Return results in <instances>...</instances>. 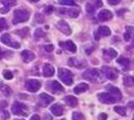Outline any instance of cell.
<instances>
[{
    "instance_id": "obj_6",
    "label": "cell",
    "mask_w": 134,
    "mask_h": 120,
    "mask_svg": "<svg viewBox=\"0 0 134 120\" xmlns=\"http://www.w3.org/2000/svg\"><path fill=\"white\" fill-rule=\"evenodd\" d=\"M102 73L108 79H111V80H114L118 77V71H117L116 68L108 67V66H103Z\"/></svg>"
},
{
    "instance_id": "obj_22",
    "label": "cell",
    "mask_w": 134,
    "mask_h": 120,
    "mask_svg": "<svg viewBox=\"0 0 134 120\" xmlns=\"http://www.w3.org/2000/svg\"><path fill=\"white\" fill-rule=\"evenodd\" d=\"M50 111L52 112V113L55 116H61L63 114V107L60 104H54L51 108H50Z\"/></svg>"
},
{
    "instance_id": "obj_25",
    "label": "cell",
    "mask_w": 134,
    "mask_h": 120,
    "mask_svg": "<svg viewBox=\"0 0 134 120\" xmlns=\"http://www.w3.org/2000/svg\"><path fill=\"white\" fill-rule=\"evenodd\" d=\"M116 62L118 63L119 64L124 66V67H127V66L130 64V61L127 58H124V57H120L118 59L116 60Z\"/></svg>"
},
{
    "instance_id": "obj_17",
    "label": "cell",
    "mask_w": 134,
    "mask_h": 120,
    "mask_svg": "<svg viewBox=\"0 0 134 120\" xmlns=\"http://www.w3.org/2000/svg\"><path fill=\"white\" fill-rule=\"evenodd\" d=\"M54 73V67L49 64H45L43 67V75L46 78L52 77Z\"/></svg>"
},
{
    "instance_id": "obj_32",
    "label": "cell",
    "mask_w": 134,
    "mask_h": 120,
    "mask_svg": "<svg viewBox=\"0 0 134 120\" xmlns=\"http://www.w3.org/2000/svg\"><path fill=\"white\" fill-rule=\"evenodd\" d=\"M73 120H84V116L81 113H73Z\"/></svg>"
},
{
    "instance_id": "obj_26",
    "label": "cell",
    "mask_w": 134,
    "mask_h": 120,
    "mask_svg": "<svg viewBox=\"0 0 134 120\" xmlns=\"http://www.w3.org/2000/svg\"><path fill=\"white\" fill-rule=\"evenodd\" d=\"M134 31V29L132 28V27H129V26H127V32L124 34V39L126 41H129L130 39H131V36H132V32Z\"/></svg>"
},
{
    "instance_id": "obj_36",
    "label": "cell",
    "mask_w": 134,
    "mask_h": 120,
    "mask_svg": "<svg viewBox=\"0 0 134 120\" xmlns=\"http://www.w3.org/2000/svg\"><path fill=\"white\" fill-rule=\"evenodd\" d=\"M35 36L36 38H40V37L44 36V33L41 29H37L36 32H35Z\"/></svg>"
},
{
    "instance_id": "obj_1",
    "label": "cell",
    "mask_w": 134,
    "mask_h": 120,
    "mask_svg": "<svg viewBox=\"0 0 134 120\" xmlns=\"http://www.w3.org/2000/svg\"><path fill=\"white\" fill-rule=\"evenodd\" d=\"M103 73L96 68L87 69L83 73V78L86 80H89L92 83H102L104 81Z\"/></svg>"
},
{
    "instance_id": "obj_9",
    "label": "cell",
    "mask_w": 134,
    "mask_h": 120,
    "mask_svg": "<svg viewBox=\"0 0 134 120\" xmlns=\"http://www.w3.org/2000/svg\"><path fill=\"white\" fill-rule=\"evenodd\" d=\"M111 35V29L107 26H100L95 34V38L96 40H99L102 37H107Z\"/></svg>"
},
{
    "instance_id": "obj_4",
    "label": "cell",
    "mask_w": 134,
    "mask_h": 120,
    "mask_svg": "<svg viewBox=\"0 0 134 120\" xmlns=\"http://www.w3.org/2000/svg\"><path fill=\"white\" fill-rule=\"evenodd\" d=\"M12 111L14 114L15 115H20V116H28L29 114V110L28 107L24 104L22 103L19 102H14L13 103L12 106Z\"/></svg>"
},
{
    "instance_id": "obj_18",
    "label": "cell",
    "mask_w": 134,
    "mask_h": 120,
    "mask_svg": "<svg viewBox=\"0 0 134 120\" xmlns=\"http://www.w3.org/2000/svg\"><path fill=\"white\" fill-rule=\"evenodd\" d=\"M86 64L85 61L83 60H80L77 59H75V58H71L69 60V65L70 66H73V67L75 68H81L85 66Z\"/></svg>"
},
{
    "instance_id": "obj_28",
    "label": "cell",
    "mask_w": 134,
    "mask_h": 120,
    "mask_svg": "<svg viewBox=\"0 0 134 120\" xmlns=\"http://www.w3.org/2000/svg\"><path fill=\"white\" fill-rule=\"evenodd\" d=\"M2 3L5 6V7H8V8H10L16 5V1L15 0H2Z\"/></svg>"
},
{
    "instance_id": "obj_21",
    "label": "cell",
    "mask_w": 134,
    "mask_h": 120,
    "mask_svg": "<svg viewBox=\"0 0 134 120\" xmlns=\"http://www.w3.org/2000/svg\"><path fill=\"white\" fill-rule=\"evenodd\" d=\"M117 55V53L113 48H108L103 50V56L107 59H111L116 58Z\"/></svg>"
},
{
    "instance_id": "obj_16",
    "label": "cell",
    "mask_w": 134,
    "mask_h": 120,
    "mask_svg": "<svg viewBox=\"0 0 134 120\" xmlns=\"http://www.w3.org/2000/svg\"><path fill=\"white\" fill-rule=\"evenodd\" d=\"M107 90L108 91L109 93H111L112 96H114L116 98H117L119 100V99H121V93L119 89L116 88V87L112 86V85H107L106 87Z\"/></svg>"
},
{
    "instance_id": "obj_7",
    "label": "cell",
    "mask_w": 134,
    "mask_h": 120,
    "mask_svg": "<svg viewBox=\"0 0 134 120\" xmlns=\"http://www.w3.org/2000/svg\"><path fill=\"white\" fill-rule=\"evenodd\" d=\"M41 87V84L39 80L36 79H29L26 82L25 84V88L28 91L31 93H35L38 90L40 89Z\"/></svg>"
},
{
    "instance_id": "obj_13",
    "label": "cell",
    "mask_w": 134,
    "mask_h": 120,
    "mask_svg": "<svg viewBox=\"0 0 134 120\" xmlns=\"http://www.w3.org/2000/svg\"><path fill=\"white\" fill-rule=\"evenodd\" d=\"M112 17V13L107 9H103L98 14V18L100 21H108V20H111Z\"/></svg>"
},
{
    "instance_id": "obj_20",
    "label": "cell",
    "mask_w": 134,
    "mask_h": 120,
    "mask_svg": "<svg viewBox=\"0 0 134 120\" xmlns=\"http://www.w3.org/2000/svg\"><path fill=\"white\" fill-rule=\"evenodd\" d=\"M88 89H89L88 84H85V83H81V84H78L75 87L74 93H76V94H81L84 92H86Z\"/></svg>"
},
{
    "instance_id": "obj_39",
    "label": "cell",
    "mask_w": 134,
    "mask_h": 120,
    "mask_svg": "<svg viewBox=\"0 0 134 120\" xmlns=\"http://www.w3.org/2000/svg\"><path fill=\"white\" fill-rule=\"evenodd\" d=\"M9 11V8H8V7H5L4 6L3 8H2L1 9H0V12H1L2 14H6L7 12Z\"/></svg>"
},
{
    "instance_id": "obj_34",
    "label": "cell",
    "mask_w": 134,
    "mask_h": 120,
    "mask_svg": "<svg viewBox=\"0 0 134 120\" xmlns=\"http://www.w3.org/2000/svg\"><path fill=\"white\" fill-rule=\"evenodd\" d=\"M3 77H4V78H6V79H12L14 75H13V73L10 71H8V70H4Z\"/></svg>"
},
{
    "instance_id": "obj_38",
    "label": "cell",
    "mask_w": 134,
    "mask_h": 120,
    "mask_svg": "<svg viewBox=\"0 0 134 120\" xmlns=\"http://www.w3.org/2000/svg\"><path fill=\"white\" fill-rule=\"evenodd\" d=\"M96 8H100L102 6V0H96Z\"/></svg>"
},
{
    "instance_id": "obj_8",
    "label": "cell",
    "mask_w": 134,
    "mask_h": 120,
    "mask_svg": "<svg viewBox=\"0 0 134 120\" xmlns=\"http://www.w3.org/2000/svg\"><path fill=\"white\" fill-rule=\"evenodd\" d=\"M1 42L7 45V46L12 47L14 48H20V44L19 43L15 42V41L12 40L10 35L8 34H4L2 37H1Z\"/></svg>"
},
{
    "instance_id": "obj_43",
    "label": "cell",
    "mask_w": 134,
    "mask_h": 120,
    "mask_svg": "<svg viewBox=\"0 0 134 120\" xmlns=\"http://www.w3.org/2000/svg\"><path fill=\"white\" fill-rule=\"evenodd\" d=\"M4 54H5V53H4L1 48H0V59H2L3 58V56H4Z\"/></svg>"
},
{
    "instance_id": "obj_47",
    "label": "cell",
    "mask_w": 134,
    "mask_h": 120,
    "mask_svg": "<svg viewBox=\"0 0 134 120\" xmlns=\"http://www.w3.org/2000/svg\"><path fill=\"white\" fill-rule=\"evenodd\" d=\"M133 120H134V118H133Z\"/></svg>"
},
{
    "instance_id": "obj_15",
    "label": "cell",
    "mask_w": 134,
    "mask_h": 120,
    "mask_svg": "<svg viewBox=\"0 0 134 120\" xmlns=\"http://www.w3.org/2000/svg\"><path fill=\"white\" fill-rule=\"evenodd\" d=\"M59 45L60 47H62L63 48L66 49L70 52L75 53L76 51V47H75V43L72 42V41H66V42H60L59 43Z\"/></svg>"
},
{
    "instance_id": "obj_3",
    "label": "cell",
    "mask_w": 134,
    "mask_h": 120,
    "mask_svg": "<svg viewBox=\"0 0 134 120\" xmlns=\"http://www.w3.org/2000/svg\"><path fill=\"white\" fill-rule=\"evenodd\" d=\"M58 76L60 79L66 85H71L73 83V74L66 68H59Z\"/></svg>"
},
{
    "instance_id": "obj_12",
    "label": "cell",
    "mask_w": 134,
    "mask_h": 120,
    "mask_svg": "<svg viewBox=\"0 0 134 120\" xmlns=\"http://www.w3.org/2000/svg\"><path fill=\"white\" fill-rule=\"evenodd\" d=\"M40 104L42 107H47L49 103H51L54 101V98L47 93H41L39 96Z\"/></svg>"
},
{
    "instance_id": "obj_33",
    "label": "cell",
    "mask_w": 134,
    "mask_h": 120,
    "mask_svg": "<svg viewBox=\"0 0 134 120\" xmlns=\"http://www.w3.org/2000/svg\"><path fill=\"white\" fill-rule=\"evenodd\" d=\"M86 11H87V13L88 14H94V12H95V8L92 6L91 3H87L86 4Z\"/></svg>"
},
{
    "instance_id": "obj_27",
    "label": "cell",
    "mask_w": 134,
    "mask_h": 120,
    "mask_svg": "<svg viewBox=\"0 0 134 120\" xmlns=\"http://www.w3.org/2000/svg\"><path fill=\"white\" fill-rule=\"evenodd\" d=\"M114 110L117 113H119L121 116H126L127 114V110H126V108L122 106H116L114 108Z\"/></svg>"
},
{
    "instance_id": "obj_31",
    "label": "cell",
    "mask_w": 134,
    "mask_h": 120,
    "mask_svg": "<svg viewBox=\"0 0 134 120\" xmlns=\"http://www.w3.org/2000/svg\"><path fill=\"white\" fill-rule=\"evenodd\" d=\"M16 33H18V34L21 37H23V38H24V37H26L29 34V28H23V29L21 30H18L16 31Z\"/></svg>"
},
{
    "instance_id": "obj_44",
    "label": "cell",
    "mask_w": 134,
    "mask_h": 120,
    "mask_svg": "<svg viewBox=\"0 0 134 120\" xmlns=\"http://www.w3.org/2000/svg\"><path fill=\"white\" fill-rule=\"evenodd\" d=\"M28 1H29V2H32V3H37V2H39L40 0H28Z\"/></svg>"
},
{
    "instance_id": "obj_45",
    "label": "cell",
    "mask_w": 134,
    "mask_h": 120,
    "mask_svg": "<svg viewBox=\"0 0 134 120\" xmlns=\"http://www.w3.org/2000/svg\"><path fill=\"white\" fill-rule=\"evenodd\" d=\"M132 45L134 46V39H133V41H132Z\"/></svg>"
},
{
    "instance_id": "obj_10",
    "label": "cell",
    "mask_w": 134,
    "mask_h": 120,
    "mask_svg": "<svg viewBox=\"0 0 134 120\" xmlns=\"http://www.w3.org/2000/svg\"><path fill=\"white\" fill-rule=\"evenodd\" d=\"M47 88L49 91H51L52 93H60L64 91V88L61 86L60 83H58L57 81H52L49 82L47 84Z\"/></svg>"
},
{
    "instance_id": "obj_11",
    "label": "cell",
    "mask_w": 134,
    "mask_h": 120,
    "mask_svg": "<svg viewBox=\"0 0 134 120\" xmlns=\"http://www.w3.org/2000/svg\"><path fill=\"white\" fill-rule=\"evenodd\" d=\"M56 27L59 30L60 32H62L63 34H65V35H70L71 34V29L69 26V24L67 23L64 20H60V21H59L56 24Z\"/></svg>"
},
{
    "instance_id": "obj_19",
    "label": "cell",
    "mask_w": 134,
    "mask_h": 120,
    "mask_svg": "<svg viewBox=\"0 0 134 120\" xmlns=\"http://www.w3.org/2000/svg\"><path fill=\"white\" fill-rule=\"evenodd\" d=\"M21 56L23 58V60L25 63H29V62H31L32 60H34L35 59V54L30 52L29 50H24L22 53H21Z\"/></svg>"
},
{
    "instance_id": "obj_29",
    "label": "cell",
    "mask_w": 134,
    "mask_h": 120,
    "mask_svg": "<svg viewBox=\"0 0 134 120\" xmlns=\"http://www.w3.org/2000/svg\"><path fill=\"white\" fill-rule=\"evenodd\" d=\"M8 28V23L5 18H0V32Z\"/></svg>"
},
{
    "instance_id": "obj_37",
    "label": "cell",
    "mask_w": 134,
    "mask_h": 120,
    "mask_svg": "<svg viewBox=\"0 0 134 120\" xmlns=\"http://www.w3.org/2000/svg\"><path fill=\"white\" fill-rule=\"evenodd\" d=\"M54 9H53V7L52 6H48L47 8H45V9H44V12L46 14H50L53 12Z\"/></svg>"
},
{
    "instance_id": "obj_30",
    "label": "cell",
    "mask_w": 134,
    "mask_h": 120,
    "mask_svg": "<svg viewBox=\"0 0 134 120\" xmlns=\"http://www.w3.org/2000/svg\"><path fill=\"white\" fill-rule=\"evenodd\" d=\"M59 3L62 5H68V6H73L75 4L74 0H59Z\"/></svg>"
},
{
    "instance_id": "obj_23",
    "label": "cell",
    "mask_w": 134,
    "mask_h": 120,
    "mask_svg": "<svg viewBox=\"0 0 134 120\" xmlns=\"http://www.w3.org/2000/svg\"><path fill=\"white\" fill-rule=\"evenodd\" d=\"M65 102L67 105H69L70 107H75L78 103V100L76 98H75L74 96H66L65 98Z\"/></svg>"
},
{
    "instance_id": "obj_24",
    "label": "cell",
    "mask_w": 134,
    "mask_h": 120,
    "mask_svg": "<svg viewBox=\"0 0 134 120\" xmlns=\"http://www.w3.org/2000/svg\"><path fill=\"white\" fill-rule=\"evenodd\" d=\"M123 84L126 87H132L134 85V78L132 76H127L123 79Z\"/></svg>"
},
{
    "instance_id": "obj_42",
    "label": "cell",
    "mask_w": 134,
    "mask_h": 120,
    "mask_svg": "<svg viewBox=\"0 0 134 120\" xmlns=\"http://www.w3.org/2000/svg\"><path fill=\"white\" fill-rule=\"evenodd\" d=\"M30 120H40V118L37 114H35V115H33L31 117Z\"/></svg>"
},
{
    "instance_id": "obj_35",
    "label": "cell",
    "mask_w": 134,
    "mask_h": 120,
    "mask_svg": "<svg viewBox=\"0 0 134 120\" xmlns=\"http://www.w3.org/2000/svg\"><path fill=\"white\" fill-rule=\"evenodd\" d=\"M121 1V0H107L108 3L111 5H116V4H118Z\"/></svg>"
},
{
    "instance_id": "obj_5",
    "label": "cell",
    "mask_w": 134,
    "mask_h": 120,
    "mask_svg": "<svg viewBox=\"0 0 134 120\" xmlns=\"http://www.w3.org/2000/svg\"><path fill=\"white\" fill-rule=\"evenodd\" d=\"M97 98L100 103H107V104H111V103H115L116 101H119L109 93H100L97 95Z\"/></svg>"
},
{
    "instance_id": "obj_41",
    "label": "cell",
    "mask_w": 134,
    "mask_h": 120,
    "mask_svg": "<svg viewBox=\"0 0 134 120\" xmlns=\"http://www.w3.org/2000/svg\"><path fill=\"white\" fill-rule=\"evenodd\" d=\"M107 118V115L106 113H100L99 116V120H106Z\"/></svg>"
},
{
    "instance_id": "obj_2",
    "label": "cell",
    "mask_w": 134,
    "mask_h": 120,
    "mask_svg": "<svg viewBox=\"0 0 134 120\" xmlns=\"http://www.w3.org/2000/svg\"><path fill=\"white\" fill-rule=\"evenodd\" d=\"M30 17L29 12L24 9H17L14 13V18H13V23L18 24L20 23H24L29 20Z\"/></svg>"
},
{
    "instance_id": "obj_40",
    "label": "cell",
    "mask_w": 134,
    "mask_h": 120,
    "mask_svg": "<svg viewBox=\"0 0 134 120\" xmlns=\"http://www.w3.org/2000/svg\"><path fill=\"white\" fill-rule=\"evenodd\" d=\"M53 49H54V46L53 45H47V46H45V50L46 51H48V52H51L53 51Z\"/></svg>"
},
{
    "instance_id": "obj_46",
    "label": "cell",
    "mask_w": 134,
    "mask_h": 120,
    "mask_svg": "<svg viewBox=\"0 0 134 120\" xmlns=\"http://www.w3.org/2000/svg\"><path fill=\"white\" fill-rule=\"evenodd\" d=\"M15 120H24V119H15Z\"/></svg>"
},
{
    "instance_id": "obj_14",
    "label": "cell",
    "mask_w": 134,
    "mask_h": 120,
    "mask_svg": "<svg viewBox=\"0 0 134 120\" xmlns=\"http://www.w3.org/2000/svg\"><path fill=\"white\" fill-rule=\"evenodd\" d=\"M60 14L61 15H67L70 18H76L79 15V10L75 9H60Z\"/></svg>"
}]
</instances>
